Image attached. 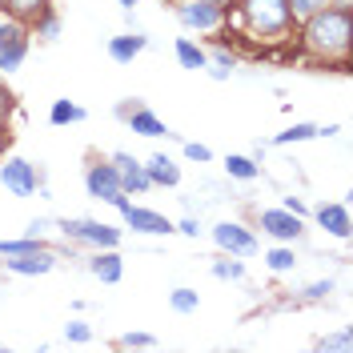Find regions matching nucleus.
Segmentation results:
<instances>
[{
	"label": "nucleus",
	"mask_w": 353,
	"mask_h": 353,
	"mask_svg": "<svg viewBox=\"0 0 353 353\" xmlns=\"http://www.w3.org/2000/svg\"><path fill=\"white\" fill-rule=\"evenodd\" d=\"M301 24V32H297V41H301V52L313 57V61H337L341 72L350 68V48H353V8H317L313 17H305Z\"/></svg>",
	"instance_id": "1"
},
{
	"label": "nucleus",
	"mask_w": 353,
	"mask_h": 353,
	"mask_svg": "<svg viewBox=\"0 0 353 353\" xmlns=\"http://www.w3.org/2000/svg\"><path fill=\"white\" fill-rule=\"evenodd\" d=\"M229 4H233V21L257 41H281L297 24L289 12V0H229Z\"/></svg>",
	"instance_id": "2"
},
{
	"label": "nucleus",
	"mask_w": 353,
	"mask_h": 353,
	"mask_svg": "<svg viewBox=\"0 0 353 353\" xmlns=\"http://www.w3.org/2000/svg\"><path fill=\"white\" fill-rule=\"evenodd\" d=\"M61 233H65V241L88 245V249H121V241H125V229L97 217H65Z\"/></svg>",
	"instance_id": "3"
},
{
	"label": "nucleus",
	"mask_w": 353,
	"mask_h": 353,
	"mask_svg": "<svg viewBox=\"0 0 353 353\" xmlns=\"http://www.w3.org/2000/svg\"><path fill=\"white\" fill-rule=\"evenodd\" d=\"M85 193L92 201H101V205H125L129 193H125V185H121V176L112 169V161H97V165H88L85 169Z\"/></svg>",
	"instance_id": "4"
},
{
	"label": "nucleus",
	"mask_w": 353,
	"mask_h": 353,
	"mask_svg": "<svg viewBox=\"0 0 353 353\" xmlns=\"http://www.w3.org/2000/svg\"><path fill=\"white\" fill-rule=\"evenodd\" d=\"M173 12L185 32H217L225 24V4H213V0H176Z\"/></svg>",
	"instance_id": "5"
},
{
	"label": "nucleus",
	"mask_w": 353,
	"mask_h": 353,
	"mask_svg": "<svg viewBox=\"0 0 353 353\" xmlns=\"http://www.w3.org/2000/svg\"><path fill=\"white\" fill-rule=\"evenodd\" d=\"M257 229H261L265 237L281 241V245H297L301 233H305V217L289 213L285 205H273V209H261V213H257Z\"/></svg>",
	"instance_id": "6"
},
{
	"label": "nucleus",
	"mask_w": 353,
	"mask_h": 353,
	"mask_svg": "<svg viewBox=\"0 0 353 353\" xmlns=\"http://www.w3.org/2000/svg\"><path fill=\"white\" fill-rule=\"evenodd\" d=\"M0 185H4L12 197H37V189H41V169H37L32 161H24V157H4V165H0Z\"/></svg>",
	"instance_id": "7"
},
{
	"label": "nucleus",
	"mask_w": 353,
	"mask_h": 353,
	"mask_svg": "<svg viewBox=\"0 0 353 353\" xmlns=\"http://www.w3.org/2000/svg\"><path fill=\"white\" fill-rule=\"evenodd\" d=\"M213 245H217L221 253H233V257H253L261 241H257V233L241 225V221H217L213 225Z\"/></svg>",
	"instance_id": "8"
},
{
	"label": "nucleus",
	"mask_w": 353,
	"mask_h": 353,
	"mask_svg": "<svg viewBox=\"0 0 353 353\" xmlns=\"http://www.w3.org/2000/svg\"><path fill=\"white\" fill-rule=\"evenodd\" d=\"M117 213H121V221H125V229H132V233H145V237H169V233H176V225L165 217V213L145 209V205L125 201V205H117Z\"/></svg>",
	"instance_id": "9"
},
{
	"label": "nucleus",
	"mask_w": 353,
	"mask_h": 353,
	"mask_svg": "<svg viewBox=\"0 0 353 353\" xmlns=\"http://www.w3.org/2000/svg\"><path fill=\"white\" fill-rule=\"evenodd\" d=\"M313 221H317V229H325L330 237H337V241H350L353 217H350V205H345V201H321V205L313 209Z\"/></svg>",
	"instance_id": "10"
},
{
	"label": "nucleus",
	"mask_w": 353,
	"mask_h": 353,
	"mask_svg": "<svg viewBox=\"0 0 353 353\" xmlns=\"http://www.w3.org/2000/svg\"><path fill=\"white\" fill-rule=\"evenodd\" d=\"M4 269L12 277H44L57 269V253L52 249H28V253H17V257H4Z\"/></svg>",
	"instance_id": "11"
},
{
	"label": "nucleus",
	"mask_w": 353,
	"mask_h": 353,
	"mask_svg": "<svg viewBox=\"0 0 353 353\" xmlns=\"http://www.w3.org/2000/svg\"><path fill=\"white\" fill-rule=\"evenodd\" d=\"M109 161H112V169H117V176H121V185H125L129 197L132 193L141 197V193L153 189V181H149V173H145V161H137L132 153H112Z\"/></svg>",
	"instance_id": "12"
},
{
	"label": "nucleus",
	"mask_w": 353,
	"mask_h": 353,
	"mask_svg": "<svg viewBox=\"0 0 353 353\" xmlns=\"http://www.w3.org/2000/svg\"><path fill=\"white\" fill-rule=\"evenodd\" d=\"M28 48H32V32H28V24H24L21 32H12L8 41H0V77L17 72V68L24 65V57H28Z\"/></svg>",
	"instance_id": "13"
},
{
	"label": "nucleus",
	"mask_w": 353,
	"mask_h": 353,
	"mask_svg": "<svg viewBox=\"0 0 353 353\" xmlns=\"http://www.w3.org/2000/svg\"><path fill=\"white\" fill-rule=\"evenodd\" d=\"M88 273H92L101 285H117V281L125 277V261H121L117 249H92V257H88Z\"/></svg>",
	"instance_id": "14"
},
{
	"label": "nucleus",
	"mask_w": 353,
	"mask_h": 353,
	"mask_svg": "<svg viewBox=\"0 0 353 353\" xmlns=\"http://www.w3.org/2000/svg\"><path fill=\"white\" fill-rule=\"evenodd\" d=\"M145 48H149V37H145L141 28H132V32L109 37V61H117V65H132Z\"/></svg>",
	"instance_id": "15"
},
{
	"label": "nucleus",
	"mask_w": 353,
	"mask_h": 353,
	"mask_svg": "<svg viewBox=\"0 0 353 353\" xmlns=\"http://www.w3.org/2000/svg\"><path fill=\"white\" fill-rule=\"evenodd\" d=\"M145 173L153 181V189H176L181 185V165L169 153H153L145 161Z\"/></svg>",
	"instance_id": "16"
},
{
	"label": "nucleus",
	"mask_w": 353,
	"mask_h": 353,
	"mask_svg": "<svg viewBox=\"0 0 353 353\" xmlns=\"http://www.w3.org/2000/svg\"><path fill=\"white\" fill-rule=\"evenodd\" d=\"M125 125H129V132H137V137H173L169 125H165L149 105H137V109L125 117Z\"/></svg>",
	"instance_id": "17"
},
{
	"label": "nucleus",
	"mask_w": 353,
	"mask_h": 353,
	"mask_svg": "<svg viewBox=\"0 0 353 353\" xmlns=\"http://www.w3.org/2000/svg\"><path fill=\"white\" fill-rule=\"evenodd\" d=\"M173 52H176V65L189 68V72H201V68L209 65V48H201L193 37H176Z\"/></svg>",
	"instance_id": "18"
},
{
	"label": "nucleus",
	"mask_w": 353,
	"mask_h": 353,
	"mask_svg": "<svg viewBox=\"0 0 353 353\" xmlns=\"http://www.w3.org/2000/svg\"><path fill=\"white\" fill-rule=\"evenodd\" d=\"M44 8H52V0H4V17H12L21 24H32Z\"/></svg>",
	"instance_id": "19"
},
{
	"label": "nucleus",
	"mask_w": 353,
	"mask_h": 353,
	"mask_svg": "<svg viewBox=\"0 0 353 353\" xmlns=\"http://www.w3.org/2000/svg\"><path fill=\"white\" fill-rule=\"evenodd\" d=\"M225 176H233V181H257L261 176V161H253V157H245V153H229L225 157Z\"/></svg>",
	"instance_id": "20"
},
{
	"label": "nucleus",
	"mask_w": 353,
	"mask_h": 353,
	"mask_svg": "<svg viewBox=\"0 0 353 353\" xmlns=\"http://www.w3.org/2000/svg\"><path fill=\"white\" fill-rule=\"evenodd\" d=\"M88 112L77 105V101H68V97H61V101H52V109H48V121L57 125V129H65V125H81Z\"/></svg>",
	"instance_id": "21"
},
{
	"label": "nucleus",
	"mask_w": 353,
	"mask_h": 353,
	"mask_svg": "<svg viewBox=\"0 0 353 353\" xmlns=\"http://www.w3.org/2000/svg\"><path fill=\"white\" fill-rule=\"evenodd\" d=\"M61 12H57V8H44L41 17H37V21L28 24V32H32V37H41V41H57V37H61Z\"/></svg>",
	"instance_id": "22"
},
{
	"label": "nucleus",
	"mask_w": 353,
	"mask_h": 353,
	"mask_svg": "<svg viewBox=\"0 0 353 353\" xmlns=\"http://www.w3.org/2000/svg\"><path fill=\"white\" fill-rule=\"evenodd\" d=\"M265 265H269V273H293L297 269V253H293V245H273L269 253H265Z\"/></svg>",
	"instance_id": "23"
},
{
	"label": "nucleus",
	"mask_w": 353,
	"mask_h": 353,
	"mask_svg": "<svg viewBox=\"0 0 353 353\" xmlns=\"http://www.w3.org/2000/svg\"><path fill=\"white\" fill-rule=\"evenodd\" d=\"M209 273H213L217 281H241L245 277V261L241 257H233V253H221L217 261L209 265Z\"/></svg>",
	"instance_id": "24"
},
{
	"label": "nucleus",
	"mask_w": 353,
	"mask_h": 353,
	"mask_svg": "<svg viewBox=\"0 0 353 353\" xmlns=\"http://www.w3.org/2000/svg\"><path fill=\"white\" fill-rule=\"evenodd\" d=\"M169 309L181 313V317H189V313H197V309H201V293H197V289H189V285L173 289V293H169Z\"/></svg>",
	"instance_id": "25"
},
{
	"label": "nucleus",
	"mask_w": 353,
	"mask_h": 353,
	"mask_svg": "<svg viewBox=\"0 0 353 353\" xmlns=\"http://www.w3.org/2000/svg\"><path fill=\"white\" fill-rule=\"evenodd\" d=\"M313 137H317V125L313 121H293L285 132L273 137V145H301V141H313Z\"/></svg>",
	"instance_id": "26"
},
{
	"label": "nucleus",
	"mask_w": 353,
	"mask_h": 353,
	"mask_svg": "<svg viewBox=\"0 0 353 353\" xmlns=\"http://www.w3.org/2000/svg\"><path fill=\"white\" fill-rule=\"evenodd\" d=\"M317 350H321V353H353V333L350 330L325 333V337L317 341Z\"/></svg>",
	"instance_id": "27"
},
{
	"label": "nucleus",
	"mask_w": 353,
	"mask_h": 353,
	"mask_svg": "<svg viewBox=\"0 0 353 353\" xmlns=\"http://www.w3.org/2000/svg\"><path fill=\"white\" fill-rule=\"evenodd\" d=\"M65 341H68V345H88V341H92V325L81 321V317L65 321Z\"/></svg>",
	"instance_id": "28"
},
{
	"label": "nucleus",
	"mask_w": 353,
	"mask_h": 353,
	"mask_svg": "<svg viewBox=\"0 0 353 353\" xmlns=\"http://www.w3.org/2000/svg\"><path fill=\"white\" fill-rule=\"evenodd\" d=\"M117 345H121V350H153L157 337H153V333H145V330H132V333H121V337H117Z\"/></svg>",
	"instance_id": "29"
},
{
	"label": "nucleus",
	"mask_w": 353,
	"mask_h": 353,
	"mask_svg": "<svg viewBox=\"0 0 353 353\" xmlns=\"http://www.w3.org/2000/svg\"><path fill=\"white\" fill-rule=\"evenodd\" d=\"M28 249H41V237H12V241H0V257H17V253H28Z\"/></svg>",
	"instance_id": "30"
},
{
	"label": "nucleus",
	"mask_w": 353,
	"mask_h": 353,
	"mask_svg": "<svg viewBox=\"0 0 353 353\" xmlns=\"http://www.w3.org/2000/svg\"><path fill=\"white\" fill-rule=\"evenodd\" d=\"M330 0H289V12H293V21H305V17H313L317 8H325Z\"/></svg>",
	"instance_id": "31"
},
{
	"label": "nucleus",
	"mask_w": 353,
	"mask_h": 353,
	"mask_svg": "<svg viewBox=\"0 0 353 353\" xmlns=\"http://www.w3.org/2000/svg\"><path fill=\"white\" fill-rule=\"evenodd\" d=\"M209 65L233 72V68H237V52H233V48H213V52H209Z\"/></svg>",
	"instance_id": "32"
},
{
	"label": "nucleus",
	"mask_w": 353,
	"mask_h": 353,
	"mask_svg": "<svg viewBox=\"0 0 353 353\" xmlns=\"http://www.w3.org/2000/svg\"><path fill=\"white\" fill-rule=\"evenodd\" d=\"M181 149H185L189 161H197V165H209V161H213V149H209V145H201V141H185Z\"/></svg>",
	"instance_id": "33"
},
{
	"label": "nucleus",
	"mask_w": 353,
	"mask_h": 353,
	"mask_svg": "<svg viewBox=\"0 0 353 353\" xmlns=\"http://www.w3.org/2000/svg\"><path fill=\"white\" fill-rule=\"evenodd\" d=\"M330 293H333V281H330V277H325V281H313V285L301 289V297H305V301H325Z\"/></svg>",
	"instance_id": "34"
},
{
	"label": "nucleus",
	"mask_w": 353,
	"mask_h": 353,
	"mask_svg": "<svg viewBox=\"0 0 353 353\" xmlns=\"http://www.w3.org/2000/svg\"><path fill=\"white\" fill-rule=\"evenodd\" d=\"M12 109H17V97H12L8 88L0 85V125H8V117H12Z\"/></svg>",
	"instance_id": "35"
},
{
	"label": "nucleus",
	"mask_w": 353,
	"mask_h": 353,
	"mask_svg": "<svg viewBox=\"0 0 353 353\" xmlns=\"http://www.w3.org/2000/svg\"><path fill=\"white\" fill-rule=\"evenodd\" d=\"M176 233H185V237H201V233H205V225H201L197 217H181V221H176Z\"/></svg>",
	"instance_id": "36"
},
{
	"label": "nucleus",
	"mask_w": 353,
	"mask_h": 353,
	"mask_svg": "<svg viewBox=\"0 0 353 353\" xmlns=\"http://www.w3.org/2000/svg\"><path fill=\"white\" fill-rule=\"evenodd\" d=\"M12 153V132H8V125H0V161Z\"/></svg>",
	"instance_id": "37"
},
{
	"label": "nucleus",
	"mask_w": 353,
	"mask_h": 353,
	"mask_svg": "<svg viewBox=\"0 0 353 353\" xmlns=\"http://www.w3.org/2000/svg\"><path fill=\"white\" fill-rule=\"evenodd\" d=\"M281 205H285L289 213H297V217H305V213H309V209H305V201H301V197H285Z\"/></svg>",
	"instance_id": "38"
},
{
	"label": "nucleus",
	"mask_w": 353,
	"mask_h": 353,
	"mask_svg": "<svg viewBox=\"0 0 353 353\" xmlns=\"http://www.w3.org/2000/svg\"><path fill=\"white\" fill-rule=\"evenodd\" d=\"M44 229H48V221H44V217H37V221H28V229H24V233H28V237H41Z\"/></svg>",
	"instance_id": "39"
},
{
	"label": "nucleus",
	"mask_w": 353,
	"mask_h": 353,
	"mask_svg": "<svg viewBox=\"0 0 353 353\" xmlns=\"http://www.w3.org/2000/svg\"><path fill=\"white\" fill-rule=\"evenodd\" d=\"M209 68V77H213V81H229V77H233V72H225V68H213V65H205Z\"/></svg>",
	"instance_id": "40"
},
{
	"label": "nucleus",
	"mask_w": 353,
	"mask_h": 353,
	"mask_svg": "<svg viewBox=\"0 0 353 353\" xmlns=\"http://www.w3.org/2000/svg\"><path fill=\"white\" fill-rule=\"evenodd\" d=\"M117 4H121V8L129 12V8H137V4H141V0H117Z\"/></svg>",
	"instance_id": "41"
},
{
	"label": "nucleus",
	"mask_w": 353,
	"mask_h": 353,
	"mask_svg": "<svg viewBox=\"0 0 353 353\" xmlns=\"http://www.w3.org/2000/svg\"><path fill=\"white\" fill-rule=\"evenodd\" d=\"M333 8H353V0H330Z\"/></svg>",
	"instance_id": "42"
},
{
	"label": "nucleus",
	"mask_w": 353,
	"mask_h": 353,
	"mask_svg": "<svg viewBox=\"0 0 353 353\" xmlns=\"http://www.w3.org/2000/svg\"><path fill=\"white\" fill-rule=\"evenodd\" d=\"M213 4H229V0H213Z\"/></svg>",
	"instance_id": "43"
},
{
	"label": "nucleus",
	"mask_w": 353,
	"mask_h": 353,
	"mask_svg": "<svg viewBox=\"0 0 353 353\" xmlns=\"http://www.w3.org/2000/svg\"><path fill=\"white\" fill-rule=\"evenodd\" d=\"M0 12H4V0H0Z\"/></svg>",
	"instance_id": "44"
}]
</instances>
